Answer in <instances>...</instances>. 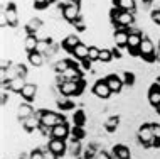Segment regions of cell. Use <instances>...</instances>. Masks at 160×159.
<instances>
[{"instance_id":"6da1fadb","label":"cell","mask_w":160,"mask_h":159,"mask_svg":"<svg viewBox=\"0 0 160 159\" xmlns=\"http://www.w3.org/2000/svg\"><path fill=\"white\" fill-rule=\"evenodd\" d=\"M84 87H86V81L84 78H79V80H68L64 83L58 85V92L59 95L62 97H79L81 93L84 92Z\"/></svg>"},{"instance_id":"7a4b0ae2","label":"cell","mask_w":160,"mask_h":159,"mask_svg":"<svg viewBox=\"0 0 160 159\" xmlns=\"http://www.w3.org/2000/svg\"><path fill=\"white\" fill-rule=\"evenodd\" d=\"M138 53H140V58L143 59V61H147V63H155V59H157L155 44H153V41L150 39V37H147V36H143V39H142V44H140Z\"/></svg>"},{"instance_id":"3957f363","label":"cell","mask_w":160,"mask_h":159,"mask_svg":"<svg viewBox=\"0 0 160 159\" xmlns=\"http://www.w3.org/2000/svg\"><path fill=\"white\" fill-rule=\"evenodd\" d=\"M130 36H128V44H127V49L128 53L132 56H140L138 53V49H140V44H142V39H143V36H142V32L138 31V29H128Z\"/></svg>"},{"instance_id":"277c9868","label":"cell","mask_w":160,"mask_h":159,"mask_svg":"<svg viewBox=\"0 0 160 159\" xmlns=\"http://www.w3.org/2000/svg\"><path fill=\"white\" fill-rule=\"evenodd\" d=\"M137 137H138V142L143 146V147H150V146L153 144V140H155L152 124H143V125H140Z\"/></svg>"},{"instance_id":"5b68a950","label":"cell","mask_w":160,"mask_h":159,"mask_svg":"<svg viewBox=\"0 0 160 159\" xmlns=\"http://www.w3.org/2000/svg\"><path fill=\"white\" fill-rule=\"evenodd\" d=\"M66 122V117L61 114H58V112H51V110H47L44 109V114H42V117H41V124L42 125H47V127H56V125H59V124H64Z\"/></svg>"},{"instance_id":"8992f818","label":"cell","mask_w":160,"mask_h":159,"mask_svg":"<svg viewBox=\"0 0 160 159\" xmlns=\"http://www.w3.org/2000/svg\"><path fill=\"white\" fill-rule=\"evenodd\" d=\"M91 92H93L94 97H96V98H101V100H106V98H110L111 95H113V92H111L110 87H108V83H106L105 78L98 80L96 83L93 85Z\"/></svg>"},{"instance_id":"52a82bcc","label":"cell","mask_w":160,"mask_h":159,"mask_svg":"<svg viewBox=\"0 0 160 159\" xmlns=\"http://www.w3.org/2000/svg\"><path fill=\"white\" fill-rule=\"evenodd\" d=\"M115 25H118V27L122 29H130L133 27V24H135V14L133 12H127V10H122L116 17V20L113 22Z\"/></svg>"},{"instance_id":"ba28073f","label":"cell","mask_w":160,"mask_h":159,"mask_svg":"<svg viewBox=\"0 0 160 159\" xmlns=\"http://www.w3.org/2000/svg\"><path fill=\"white\" fill-rule=\"evenodd\" d=\"M78 17H81V7L72 5V3H64L62 5V19L66 22L72 24Z\"/></svg>"},{"instance_id":"9c48e42d","label":"cell","mask_w":160,"mask_h":159,"mask_svg":"<svg viewBox=\"0 0 160 159\" xmlns=\"http://www.w3.org/2000/svg\"><path fill=\"white\" fill-rule=\"evenodd\" d=\"M47 147H49L58 157H61L68 152V144H66V140H62V139H54L52 137V139L49 140V144H47Z\"/></svg>"},{"instance_id":"30bf717a","label":"cell","mask_w":160,"mask_h":159,"mask_svg":"<svg viewBox=\"0 0 160 159\" xmlns=\"http://www.w3.org/2000/svg\"><path fill=\"white\" fill-rule=\"evenodd\" d=\"M105 80H106L108 87L111 88V92H113V93H122L125 81H123V78L120 75H115V73H113V75H108Z\"/></svg>"},{"instance_id":"8fae6325","label":"cell","mask_w":160,"mask_h":159,"mask_svg":"<svg viewBox=\"0 0 160 159\" xmlns=\"http://www.w3.org/2000/svg\"><path fill=\"white\" fill-rule=\"evenodd\" d=\"M3 12H5V15H7V20H8V25L10 27H17V24H19V14H17V7H15V3H7L5 7L2 8Z\"/></svg>"},{"instance_id":"7c38bea8","label":"cell","mask_w":160,"mask_h":159,"mask_svg":"<svg viewBox=\"0 0 160 159\" xmlns=\"http://www.w3.org/2000/svg\"><path fill=\"white\" fill-rule=\"evenodd\" d=\"M34 114L36 112H34V107L31 105V102H22V103H19V107H17V119L20 122H24L25 119L32 117Z\"/></svg>"},{"instance_id":"4fadbf2b","label":"cell","mask_w":160,"mask_h":159,"mask_svg":"<svg viewBox=\"0 0 160 159\" xmlns=\"http://www.w3.org/2000/svg\"><path fill=\"white\" fill-rule=\"evenodd\" d=\"M128 36H130V32H128V29H116V31L113 32V41H115V46L116 48H127V44H128Z\"/></svg>"},{"instance_id":"5bb4252c","label":"cell","mask_w":160,"mask_h":159,"mask_svg":"<svg viewBox=\"0 0 160 159\" xmlns=\"http://www.w3.org/2000/svg\"><path fill=\"white\" fill-rule=\"evenodd\" d=\"M25 87V78H22V76H14V78H10L7 81L5 88H8L12 93H19L22 92V88Z\"/></svg>"},{"instance_id":"9a60e30c","label":"cell","mask_w":160,"mask_h":159,"mask_svg":"<svg viewBox=\"0 0 160 159\" xmlns=\"http://www.w3.org/2000/svg\"><path fill=\"white\" fill-rule=\"evenodd\" d=\"M69 135H71V129H69V125H68L66 122L52 127V134H51V137H54V139H62V140H66Z\"/></svg>"},{"instance_id":"2e32d148","label":"cell","mask_w":160,"mask_h":159,"mask_svg":"<svg viewBox=\"0 0 160 159\" xmlns=\"http://www.w3.org/2000/svg\"><path fill=\"white\" fill-rule=\"evenodd\" d=\"M37 85H34V83H25V87L22 88V92H20V97L24 98L25 102H32V100H36V97H37Z\"/></svg>"},{"instance_id":"e0dca14e","label":"cell","mask_w":160,"mask_h":159,"mask_svg":"<svg viewBox=\"0 0 160 159\" xmlns=\"http://www.w3.org/2000/svg\"><path fill=\"white\" fill-rule=\"evenodd\" d=\"M71 56H72L74 59H78V61L88 59V56H89V48H88L86 44H83V42H79V44H78L76 48L71 51Z\"/></svg>"},{"instance_id":"ac0fdd59","label":"cell","mask_w":160,"mask_h":159,"mask_svg":"<svg viewBox=\"0 0 160 159\" xmlns=\"http://www.w3.org/2000/svg\"><path fill=\"white\" fill-rule=\"evenodd\" d=\"M148 103L152 107L160 105V85L158 83H153L148 88Z\"/></svg>"},{"instance_id":"d6986e66","label":"cell","mask_w":160,"mask_h":159,"mask_svg":"<svg viewBox=\"0 0 160 159\" xmlns=\"http://www.w3.org/2000/svg\"><path fill=\"white\" fill-rule=\"evenodd\" d=\"M79 42H81V41H79V37H78L76 34H69V36H66V37L62 39L61 46H62V49H66L68 53H71V51L74 49L76 46L79 44Z\"/></svg>"},{"instance_id":"ffe728a7","label":"cell","mask_w":160,"mask_h":159,"mask_svg":"<svg viewBox=\"0 0 160 159\" xmlns=\"http://www.w3.org/2000/svg\"><path fill=\"white\" fill-rule=\"evenodd\" d=\"M113 7H118L127 12H137V2L135 0H113Z\"/></svg>"},{"instance_id":"44dd1931","label":"cell","mask_w":160,"mask_h":159,"mask_svg":"<svg viewBox=\"0 0 160 159\" xmlns=\"http://www.w3.org/2000/svg\"><path fill=\"white\" fill-rule=\"evenodd\" d=\"M42 20L39 19V17H34V19H31L27 22V25H25V32L27 34H34V36H37V32L42 29Z\"/></svg>"},{"instance_id":"7402d4cb","label":"cell","mask_w":160,"mask_h":159,"mask_svg":"<svg viewBox=\"0 0 160 159\" xmlns=\"http://www.w3.org/2000/svg\"><path fill=\"white\" fill-rule=\"evenodd\" d=\"M37 42H39V37L34 36V34H27V36L24 37V49L29 53H34L37 48Z\"/></svg>"},{"instance_id":"603a6c76","label":"cell","mask_w":160,"mask_h":159,"mask_svg":"<svg viewBox=\"0 0 160 159\" xmlns=\"http://www.w3.org/2000/svg\"><path fill=\"white\" fill-rule=\"evenodd\" d=\"M113 156L118 157V159H132V152H130V149L127 146L123 144H118L113 147Z\"/></svg>"},{"instance_id":"cb8c5ba5","label":"cell","mask_w":160,"mask_h":159,"mask_svg":"<svg viewBox=\"0 0 160 159\" xmlns=\"http://www.w3.org/2000/svg\"><path fill=\"white\" fill-rule=\"evenodd\" d=\"M22 127H24L27 132H34L36 129L41 127V120H39L36 115H32V117H29V119L24 120V122H22Z\"/></svg>"},{"instance_id":"d4e9b609","label":"cell","mask_w":160,"mask_h":159,"mask_svg":"<svg viewBox=\"0 0 160 159\" xmlns=\"http://www.w3.org/2000/svg\"><path fill=\"white\" fill-rule=\"evenodd\" d=\"M27 59H29V63H31V66L34 68H41L42 66V63H44V54H41V53H29L27 54Z\"/></svg>"},{"instance_id":"484cf974","label":"cell","mask_w":160,"mask_h":159,"mask_svg":"<svg viewBox=\"0 0 160 159\" xmlns=\"http://www.w3.org/2000/svg\"><path fill=\"white\" fill-rule=\"evenodd\" d=\"M118 125H120V117H118V115H113V117H110L105 122V129L108 132H115Z\"/></svg>"},{"instance_id":"4316f807","label":"cell","mask_w":160,"mask_h":159,"mask_svg":"<svg viewBox=\"0 0 160 159\" xmlns=\"http://www.w3.org/2000/svg\"><path fill=\"white\" fill-rule=\"evenodd\" d=\"M68 152L71 154V156H74V157H78L81 154V140H74L72 139V142L68 146Z\"/></svg>"},{"instance_id":"83f0119b","label":"cell","mask_w":160,"mask_h":159,"mask_svg":"<svg viewBox=\"0 0 160 159\" xmlns=\"http://www.w3.org/2000/svg\"><path fill=\"white\" fill-rule=\"evenodd\" d=\"M72 120H74V125H79V127H83L84 125V122H86V114H84V110H76L74 112V115H72Z\"/></svg>"},{"instance_id":"f1b7e54d","label":"cell","mask_w":160,"mask_h":159,"mask_svg":"<svg viewBox=\"0 0 160 159\" xmlns=\"http://www.w3.org/2000/svg\"><path fill=\"white\" fill-rule=\"evenodd\" d=\"M58 105L61 110H71L74 107L72 100H69V97H62V95H61V98H58Z\"/></svg>"},{"instance_id":"f546056e","label":"cell","mask_w":160,"mask_h":159,"mask_svg":"<svg viewBox=\"0 0 160 159\" xmlns=\"http://www.w3.org/2000/svg\"><path fill=\"white\" fill-rule=\"evenodd\" d=\"M111 59H113V51H111V49L103 48L101 51H99V59H98V61H101V63H110Z\"/></svg>"},{"instance_id":"4dcf8cb0","label":"cell","mask_w":160,"mask_h":159,"mask_svg":"<svg viewBox=\"0 0 160 159\" xmlns=\"http://www.w3.org/2000/svg\"><path fill=\"white\" fill-rule=\"evenodd\" d=\"M84 135H86V132H84V129L83 127H79V125H74L71 129V137L74 140H81V139H84Z\"/></svg>"},{"instance_id":"1f68e13d","label":"cell","mask_w":160,"mask_h":159,"mask_svg":"<svg viewBox=\"0 0 160 159\" xmlns=\"http://www.w3.org/2000/svg\"><path fill=\"white\" fill-rule=\"evenodd\" d=\"M152 129H153V147H160V124H152Z\"/></svg>"},{"instance_id":"d6a6232c","label":"cell","mask_w":160,"mask_h":159,"mask_svg":"<svg viewBox=\"0 0 160 159\" xmlns=\"http://www.w3.org/2000/svg\"><path fill=\"white\" fill-rule=\"evenodd\" d=\"M122 78H123V81H125V85H128V87H133V85H135V75H133V73L125 71Z\"/></svg>"},{"instance_id":"836d02e7","label":"cell","mask_w":160,"mask_h":159,"mask_svg":"<svg viewBox=\"0 0 160 159\" xmlns=\"http://www.w3.org/2000/svg\"><path fill=\"white\" fill-rule=\"evenodd\" d=\"M72 27L76 29V31H79V32H83L86 31V22H84V19L83 17H78V19L72 22Z\"/></svg>"},{"instance_id":"e575fe53","label":"cell","mask_w":160,"mask_h":159,"mask_svg":"<svg viewBox=\"0 0 160 159\" xmlns=\"http://www.w3.org/2000/svg\"><path fill=\"white\" fill-rule=\"evenodd\" d=\"M99 48H96V46H89V56L88 58L91 59V61H98L99 59Z\"/></svg>"},{"instance_id":"d590c367","label":"cell","mask_w":160,"mask_h":159,"mask_svg":"<svg viewBox=\"0 0 160 159\" xmlns=\"http://www.w3.org/2000/svg\"><path fill=\"white\" fill-rule=\"evenodd\" d=\"M14 68H15V73H17V76H22V78H25V76H27V68H25L22 63L15 64Z\"/></svg>"},{"instance_id":"8d00e7d4","label":"cell","mask_w":160,"mask_h":159,"mask_svg":"<svg viewBox=\"0 0 160 159\" xmlns=\"http://www.w3.org/2000/svg\"><path fill=\"white\" fill-rule=\"evenodd\" d=\"M47 5H51L49 0H34V7L39 10H44V8H47Z\"/></svg>"},{"instance_id":"74e56055","label":"cell","mask_w":160,"mask_h":159,"mask_svg":"<svg viewBox=\"0 0 160 159\" xmlns=\"http://www.w3.org/2000/svg\"><path fill=\"white\" fill-rule=\"evenodd\" d=\"M96 147H88L86 149V152H84V159H96Z\"/></svg>"},{"instance_id":"f35d334b","label":"cell","mask_w":160,"mask_h":159,"mask_svg":"<svg viewBox=\"0 0 160 159\" xmlns=\"http://www.w3.org/2000/svg\"><path fill=\"white\" fill-rule=\"evenodd\" d=\"M31 159H46L44 151H42V149H34V151L31 152Z\"/></svg>"},{"instance_id":"ab89813d","label":"cell","mask_w":160,"mask_h":159,"mask_svg":"<svg viewBox=\"0 0 160 159\" xmlns=\"http://www.w3.org/2000/svg\"><path fill=\"white\" fill-rule=\"evenodd\" d=\"M91 63H93V61H91L89 58H88V59H83V61H81L83 70H84V71H89V70H91Z\"/></svg>"},{"instance_id":"60d3db41","label":"cell","mask_w":160,"mask_h":159,"mask_svg":"<svg viewBox=\"0 0 160 159\" xmlns=\"http://www.w3.org/2000/svg\"><path fill=\"white\" fill-rule=\"evenodd\" d=\"M96 159H113V156H110V154H108L106 151H98Z\"/></svg>"},{"instance_id":"b9f144b4","label":"cell","mask_w":160,"mask_h":159,"mask_svg":"<svg viewBox=\"0 0 160 159\" xmlns=\"http://www.w3.org/2000/svg\"><path fill=\"white\" fill-rule=\"evenodd\" d=\"M0 25H2V27H7L8 25V20H7V15H5V12H0Z\"/></svg>"},{"instance_id":"7bdbcfd3","label":"cell","mask_w":160,"mask_h":159,"mask_svg":"<svg viewBox=\"0 0 160 159\" xmlns=\"http://www.w3.org/2000/svg\"><path fill=\"white\" fill-rule=\"evenodd\" d=\"M44 157H46V159H59V157H58V156H56V154L52 152V151H51L49 147H47L46 151H44Z\"/></svg>"},{"instance_id":"ee69618b","label":"cell","mask_w":160,"mask_h":159,"mask_svg":"<svg viewBox=\"0 0 160 159\" xmlns=\"http://www.w3.org/2000/svg\"><path fill=\"white\" fill-rule=\"evenodd\" d=\"M152 20L157 25H160V12H155V10H152Z\"/></svg>"},{"instance_id":"f6af8a7d","label":"cell","mask_w":160,"mask_h":159,"mask_svg":"<svg viewBox=\"0 0 160 159\" xmlns=\"http://www.w3.org/2000/svg\"><path fill=\"white\" fill-rule=\"evenodd\" d=\"M0 105H2V107L7 105V93H5V92L0 93Z\"/></svg>"},{"instance_id":"bcb514c9","label":"cell","mask_w":160,"mask_h":159,"mask_svg":"<svg viewBox=\"0 0 160 159\" xmlns=\"http://www.w3.org/2000/svg\"><path fill=\"white\" fill-rule=\"evenodd\" d=\"M152 8L155 12H160V0H153V2H152Z\"/></svg>"},{"instance_id":"7dc6e473","label":"cell","mask_w":160,"mask_h":159,"mask_svg":"<svg viewBox=\"0 0 160 159\" xmlns=\"http://www.w3.org/2000/svg\"><path fill=\"white\" fill-rule=\"evenodd\" d=\"M111 51H113V58H122V53H120V48H116V46H115V48L111 49Z\"/></svg>"},{"instance_id":"c3c4849f","label":"cell","mask_w":160,"mask_h":159,"mask_svg":"<svg viewBox=\"0 0 160 159\" xmlns=\"http://www.w3.org/2000/svg\"><path fill=\"white\" fill-rule=\"evenodd\" d=\"M153 0H142V3H145V5H152Z\"/></svg>"},{"instance_id":"681fc988","label":"cell","mask_w":160,"mask_h":159,"mask_svg":"<svg viewBox=\"0 0 160 159\" xmlns=\"http://www.w3.org/2000/svg\"><path fill=\"white\" fill-rule=\"evenodd\" d=\"M19 159H31V154H29V156H25V154H20Z\"/></svg>"},{"instance_id":"f907efd6","label":"cell","mask_w":160,"mask_h":159,"mask_svg":"<svg viewBox=\"0 0 160 159\" xmlns=\"http://www.w3.org/2000/svg\"><path fill=\"white\" fill-rule=\"evenodd\" d=\"M155 110H157V114L160 115V105H157V107H155Z\"/></svg>"},{"instance_id":"816d5d0a","label":"cell","mask_w":160,"mask_h":159,"mask_svg":"<svg viewBox=\"0 0 160 159\" xmlns=\"http://www.w3.org/2000/svg\"><path fill=\"white\" fill-rule=\"evenodd\" d=\"M155 83H158V85H160V76H158V78H157V81H155Z\"/></svg>"},{"instance_id":"f5cc1de1","label":"cell","mask_w":160,"mask_h":159,"mask_svg":"<svg viewBox=\"0 0 160 159\" xmlns=\"http://www.w3.org/2000/svg\"><path fill=\"white\" fill-rule=\"evenodd\" d=\"M158 56H160V44H158Z\"/></svg>"},{"instance_id":"db71d44e","label":"cell","mask_w":160,"mask_h":159,"mask_svg":"<svg viewBox=\"0 0 160 159\" xmlns=\"http://www.w3.org/2000/svg\"><path fill=\"white\" fill-rule=\"evenodd\" d=\"M113 159H118V157H115V156H113Z\"/></svg>"}]
</instances>
